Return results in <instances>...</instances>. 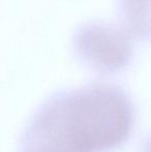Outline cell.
Listing matches in <instances>:
<instances>
[{
  "label": "cell",
  "instance_id": "obj_1",
  "mask_svg": "<svg viewBox=\"0 0 151 152\" xmlns=\"http://www.w3.org/2000/svg\"><path fill=\"white\" fill-rule=\"evenodd\" d=\"M133 107L119 88L93 85L52 98L35 115L23 152H103L122 144Z\"/></svg>",
  "mask_w": 151,
  "mask_h": 152
},
{
  "label": "cell",
  "instance_id": "obj_2",
  "mask_svg": "<svg viewBox=\"0 0 151 152\" xmlns=\"http://www.w3.org/2000/svg\"><path fill=\"white\" fill-rule=\"evenodd\" d=\"M82 55L96 68L112 72L122 67L129 57V46L123 33L105 24L86 26L78 36Z\"/></svg>",
  "mask_w": 151,
  "mask_h": 152
},
{
  "label": "cell",
  "instance_id": "obj_3",
  "mask_svg": "<svg viewBox=\"0 0 151 152\" xmlns=\"http://www.w3.org/2000/svg\"><path fill=\"white\" fill-rule=\"evenodd\" d=\"M145 152H151V140L149 141V143H147V146L145 148Z\"/></svg>",
  "mask_w": 151,
  "mask_h": 152
}]
</instances>
